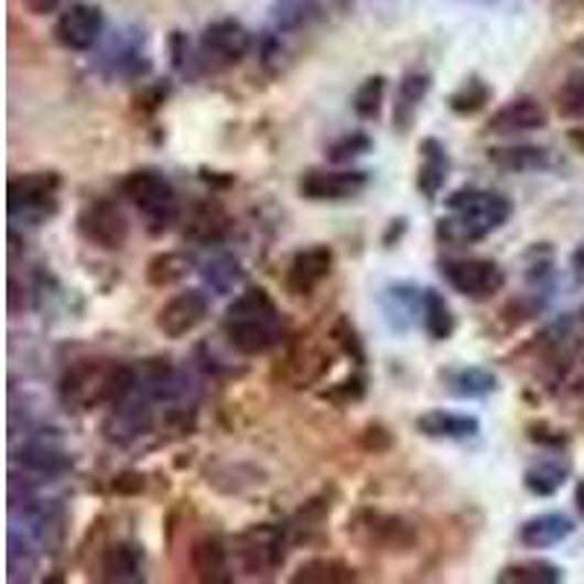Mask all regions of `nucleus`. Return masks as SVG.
I'll list each match as a JSON object with an SVG mask.
<instances>
[{"mask_svg": "<svg viewBox=\"0 0 584 584\" xmlns=\"http://www.w3.org/2000/svg\"><path fill=\"white\" fill-rule=\"evenodd\" d=\"M444 208L447 214L435 223V237L447 246H474L500 231L509 223L515 205L502 193L462 187L444 199Z\"/></svg>", "mask_w": 584, "mask_h": 584, "instance_id": "nucleus-1", "label": "nucleus"}, {"mask_svg": "<svg viewBox=\"0 0 584 584\" xmlns=\"http://www.w3.org/2000/svg\"><path fill=\"white\" fill-rule=\"evenodd\" d=\"M138 389V371L111 359H79L58 380V398L76 412L120 407Z\"/></svg>", "mask_w": 584, "mask_h": 584, "instance_id": "nucleus-2", "label": "nucleus"}, {"mask_svg": "<svg viewBox=\"0 0 584 584\" xmlns=\"http://www.w3.org/2000/svg\"><path fill=\"white\" fill-rule=\"evenodd\" d=\"M223 331L231 348L246 357H260L284 343L281 310L263 286H249L228 304Z\"/></svg>", "mask_w": 584, "mask_h": 584, "instance_id": "nucleus-3", "label": "nucleus"}, {"mask_svg": "<svg viewBox=\"0 0 584 584\" xmlns=\"http://www.w3.org/2000/svg\"><path fill=\"white\" fill-rule=\"evenodd\" d=\"M120 193L141 214L143 228L152 237L167 234L179 223V217H182L179 193H175L167 175L159 173V170H134V173L123 175Z\"/></svg>", "mask_w": 584, "mask_h": 584, "instance_id": "nucleus-4", "label": "nucleus"}, {"mask_svg": "<svg viewBox=\"0 0 584 584\" xmlns=\"http://www.w3.org/2000/svg\"><path fill=\"white\" fill-rule=\"evenodd\" d=\"M348 541L357 543L359 550H377V552H392V555H403L418 547V529L412 520L394 511L371 509L363 506L348 518Z\"/></svg>", "mask_w": 584, "mask_h": 584, "instance_id": "nucleus-5", "label": "nucleus"}, {"mask_svg": "<svg viewBox=\"0 0 584 584\" xmlns=\"http://www.w3.org/2000/svg\"><path fill=\"white\" fill-rule=\"evenodd\" d=\"M286 529L284 526H251L242 534H237L234 541V555H237V564L246 576L251 578H269L272 573L281 570L286 559Z\"/></svg>", "mask_w": 584, "mask_h": 584, "instance_id": "nucleus-6", "label": "nucleus"}, {"mask_svg": "<svg viewBox=\"0 0 584 584\" xmlns=\"http://www.w3.org/2000/svg\"><path fill=\"white\" fill-rule=\"evenodd\" d=\"M58 187H62V175L53 170L12 175L7 187L9 214L15 219H30V223H44V219L56 217Z\"/></svg>", "mask_w": 584, "mask_h": 584, "instance_id": "nucleus-7", "label": "nucleus"}, {"mask_svg": "<svg viewBox=\"0 0 584 584\" xmlns=\"http://www.w3.org/2000/svg\"><path fill=\"white\" fill-rule=\"evenodd\" d=\"M439 269L451 290L471 301L494 299L506 286L502 267L488 258H447L439 263Z\"/></svg>", "mask_w": 584, "mask_h": 584, "instance_id": "nucleus-8", "label": "nucleus"}, {"mask_svg": "<svg viewBox=\"0 0 584 584\" xmlns=\"http://www.w3.org/2000/svg\"><path fill=\"white\" fill-rule=\"evenodd\" d=\"M76 231L94 249L120 251L129 240V219L120 210V205L111 199L85 202L79 217H76Z\"/></svg>", "mask_w": 584, "mask_h": 584, "instance_id": "nucleus-9", "label": "nucleus"}, {"mask_svg": "<svg viewBox=\"0 0 584 584\" xmlns=\"http://www.w3.org/2000/svg\"><path fill=\"white\" fill-rule=\"evenodd\" d=\"M249 51L251 33L234 18H223V21L208 24L199 39L202 67H210V71H226V67L240 65Z\"/></svg>", "mask_w": 584, "mask_h": 584, "instance_id": "nucleus-10", "label": "nucleus"}, {"mask_svg": "<svg viewBox=\"0 0 584 584\" xmlns=\"http://www.w3.org/2000/svg\"><path fill=\"white\" fill-rule=\"evenodd\" d=\"M371 184L366 170H327L310 167L301 173L299 193L310 202H345L354 199Z\"/></svg>", "mask_w": 584, "mask_h": 584, "instance_id": "nucleus-11", "label": "nucleus"}, {"mask_svg": "<svg viewBox=\"0 0 584 584\" xmlns=\"http://www.w3.org/2000/svg\"><path fill=\"white\" fill-rule=\"evenodd\" d=\"M210 316V299L208 292L202 290H184L175 292L173 299L161 304L159 316H155V327L167 339H184L193 334L196 327Z\"/></svg>", "mask_w": 584, "mask_h": 584, "instance_id": "nucleus-12", "label": "nucleus"}, {"mask_svg": "<svg viewBox=\"0 0 584 584\" xmlns=\"http://www.w3.org/2000/svg\"><path fill=\"white\" fill-rule=\"evenodd\" d=\"M331 272H334V249L322 246V242L307 246V249L295 251L290 263H286V292L295 295V299H307V295H313L318 290L322 281L331 278Z\"/></svg>", "mask_w": 584, "mask_h": 584, "instance_id": "nucleus-13", "label": "nucleus"}, {"mask_svg": "<svg viewBox=\"0 0 584 584\" xmlns=\"http://www.w3.org/2000/svg\"><path fill=\"white\" fill-rule=\"evenodd\" d=\"M102 26H106V15L100 7L94 3H83L76 0L71 7H65V12L56 21V42L62 47L74 53L91 51L94 44L100 42Z\"/></svg>", "mask_w": 584, "mask_h": 584, "instance_id": "nucleus-14", "label": "nucleus"}, {"mask_svg": "<svg viewBox=\"0 0 584 584\" xmlns=\"http://www.w3.org/2000/svg\"><path fill=\"white\" fill-rule=\"evenodd\" d=\"M331 366H334V357L327 354V348L304 343L286 350L275 375L292 389H307V386H316L331 371Z\"/></svg>", "mask_w": 584, "mask_h": 584, "instance_id": "nucleus-15", "label": "nucleus"}, {"mask_svg": "<svg viewBox=\"0 0 584 584\" xmlns=\"http://www.w3.org/2000/svg\"><path fill=\"white\" fill-rule=\"evenodd\" d=\"M550 126V111L543 102H538L534 97H518L509 100L506 106L494 111L485 123V132L491 134H523V132H538Z\"/></svg>", "mask_w": 584, "mask_h": 584, "instance_id": "nucleus-16", "label": "nucleus"}, {"mask_svg": "<svg viewBox=\"0 0 584 584\" xmlns=\"http://www.w3.org/2000/svg\"><path fill=\"white\" fill-rule=\"evenodd\" d=\"M415 430L426 439L435 442H467L476 439L483 424L476 415H465V412H447V409H430L424 415H418Z\"/></svg>", "mask_w": 584, "mask_h": 584, "instance_id": "nucleus-17", "label": "nucleus"}, {"mask_svg": "<svg viewBox=\"0 0 584 584\" xmlns=\"http://www.w3.org/2000/svg\"><path fill=\"white\" fill-rule=\"evenodd\" d=\"M433 88V76L426 71H407L398 83L394 91V109H392V126L394 132L407 134L418 120V111L424 106L426 94Z\"/></svg>", "mask_w": 584, "mask_h": 584, "instance_id": "nucleus-18", "label": "nucleus"}, {"mask_svg": "<svg viewBox=\"0 0 584 584\" xmlns=\"http://www.w3.org/2000/svg\"><path fill=\"white\" fill-rule=\"evenodd\" d=\"M191 567L205 584H231V550L217 534H205L191 547Z\"/></svg>", "mask_w": 584, "mask_h": 584, "instance_id": "nucleus-19", "label": "nucleus"}, {"mask_svg": "<svg viewBox=\"0 0 584 584\" xmlns=\"http://www.w3.org/2000/svg\"><path fill=\"white\" fill-rule=\"evenodd\" d=\"M421 164H418V191L424 196L426 202L439 199V193L444 191L447 184V175H451V155L444 150V143L439 138H424L421 147Z\"/></svg>", "mask_w": 584, "mask_h": 584, "instance_id": "nucleus-20", "label": "nucleus"}, {"mask_svg": "<svg viewBox=\"0 0 584 584\" xmlns=\"http://www.w3.org/2000/svg\"><path fill=\"white\" fill-rule=\"evenodd\" d=\"M444 392L453 398H467V401H479L497 392V375L483 366H447L439 371Z\"/></svg>", "mask_w": 584, "mask_h": 584, "instance_id": "nucleus-21", "label": "nucleus"}, {"mask_svg": "<svg viewBox=\"0 0 584 584\" xmlns=\"http://www.w3.org/2000/svg\"><path fill=\"white\" fill-rule=\"evenodd\" d=\"M143 547L132 541H117L102 552L100 578L115 584H138L143 582Z\"/></svg>", "mask_w": 584, "mask_h": 584, "instance_id": "nucleus-22", "label": "nucleus"}, {"mask_svg": "<svg viewBox=\"0 0 584 584\" xmlns=\"http://www.w3.org/2000/svg\"><path fill=\"white\" fill-rule=\"evenodd\" d=\"M573 532H576V523L564 511H547V515L526 520L518 538L526 550H550V547L567 541Z\"/></svg>", "mask_w": 584, "mask_h": 584, "instance_id": "nucleus-23", "label": "nucleus"}, {"mask_svg": "<svg viewBox=\"0 0 584 584\" xmlns=\"http://www.w3.org/2000/svg\"><path fill=\"white\" fill-rule=\"evenodd\" d=\"M26 532L39 547H58L65 538V511L62 506H56V500H33L24 509Z\"/></svg>", "mask_w": 584, "mask_h": 584, "instance_id": "nucleus-24", "label": "nucleus"}, {"mask_svg": "<svg viewBox=\"0 0 584 584\" xmlns=\"http://www.w3.org/2000/svg\"><path fill=\"white\" fill-rule=\"evenodd\" d=\"M488 164L502 173H538L550 167V152L534 143H502L488 150Z\"/></svg>", "mask_w": 584, "mask_h": 584, "instance_id": "nucleus-25", "label": "nucleus"}, {"mask_svg": "<svg viewBox=\"0 0 584 584\" xmlns=\"http://www.w3.org/2000/svg\"><path fill=\"white\" fill-rule=\"evenodd\" d=\"M357 567L334 555H316V559L301 561L290 576L292 584H350L357 582Z\"/></svg>", "mask_w": 584, "mask_h": 584, "instance_id": "nucleus-26", "label": "nucleus"}, {"mask_svg": "<svg viewBox=\"0 0 584 584\" xmlns=\"http://www.w3.org/2000/svg\"><path fill=\"white\" fill-rule=\"evenodd\" d=\"M418 318H421V327L426 331V336H430V339H435V343L451 339L453 331H456V318H453L451 304H447L442 292L433 290V286L421 290Z\"/></svg>", "mask_w": 584, "mask_h": 584, "instance_id": "nucleus-27", "label": "nucleus"}, {"mask_svg": "<svg viewBox=\"0 0 584 584\" xmlns=\"http://www.w3.org/2000/svg\"><path fill=\"white\" fill-rule=\"evenodd\" d=\"M231 231V217L226 214V208L219 202H202L196 205L187 219V237L196 242H223Z\"/></svg>", "mask_w": 584, "mask_h": 584, "instance_id": "nucleus-28", "label": "nucleus"}, {"mask_svg": "<svg viewBox=\"0 0 584 584\" xmlns=\"http://www.w3.org/2000/svg\"><path fill=\"white\" fill-rule=\"evenodd\" d=\"M15 462L24 467V471H30V474L51 476V479L53 476H65L67 471L74 467V462H71L67 453H62L58 447L44 442L24 444V447L15 453Z\"/></svg>", "mask_w": 584, "mask_h": 584, "instance_id": "nucleus-29", "label": "nucleus"}, {"mask_svg": "<svg viewBox=\"0 0 584 584\" xmlns=\"http://www.w3.org/2000/svg\"><path fill=\"white\" fill-rule=\"evenodd\" d=\"M564 582V570L552 561L529 559L515 561L497 573V584H559Z\"/></svg>", "mask_w": 584, "mask_h": 584, "instance_id": "nucleus-30", "label": "nucleus"}, {"mask_svg": "<svg viewBox=\"0 0 584 584\" xmlns=\"http://www.w3.org/2000/svg\"><path fill=\"white\" fill-rule=\"evenodd\" d=\"M193 260L182 251H164V255H155V258L147 263V284L152 286H173L179 281L191 275Z\"/></svg>", "mask_w": 584, "mask_h": 584, "instance_id": "nucleus-31", "label": "nucleus"}, {"mask_svg": "<svg viewBox=\"0 0 584 584\" xmlns=\"http://www.w3.org/2000/svg\"><path fill=\"white\" fill-rule=\"evenodd\" d=\"M494 97V88L485 79H479V76H467L465 83L456 88V91L451 94V100H447V106H451L453 115L459 117H474L479 115V111L491 102Z\"/></svg>", "mask_w": 584, "mask_h": 584, "instance_id": "nucleus-32", "label": "nucleus"}, {"mask_svg": "<svg viewBox=\"0 0 584 584\" xmlns=\"http://www.w3.org/2000/svg\"><path fill=\"white\" fill-rule=\"evenodd\" d=\"M570 465H561V462H538V465L526 467L523 485L526 491L534 494V497H552L555 491H561V485L567 483Z\"/></svg>", "mask_w": 584, "mask_h": 584, "instance_id": "nucleus-33", "label": "nucleus"}, {"mask_svg": "<svg viewBox=\"0 0 584 584\" xmlns=\"http://www.w3.org/2000/svg\"><path fill=\"white\" fill-rule=\"evenodd\" d=\"M383 97H386V76H368L359 83V88L350 97V106H354V115L359 120H377L380 109H383Z\"/></svg>", "mask_w": 584, "mask_h": 584, "instance_id": "nucleus-34", "label": "nucleus"}, {"mask_svg": "<svg viewBox=\"0 0 584 584\" xmlns=\"http://www.w3.org/2000/svg\"><path fill=\"white\" fill-rule=\"evenodd\" d=\"M371 150H375V141L366 132H348L327 143V161L336 164V167H343V164H350V161L368 155Z\"/></svg>", "mask_w": 584, "mask_h": 584, "instance_id": "nucleus-35", "label": "nucleus"}, {"mask_svg": "<svg viewBox=\"0 0 584 584\" xmlns=\"http://www.w3.org/2000/svg\"><path fill=\"white\" fill-rule=\"evenodd\" d=\"M202 275H205V281H208V284L217 292H231L234 286L242 284L240 263H237L234 258H228V255H219V258L208 260Z\"/></svg>", "mask_w": 584, "mask_h": 584, "instance_id": "nucleus-36", "label": "nucleus"}, {"mask_svg": "<svg viewBox=\"0 0 584 584\" xmlns=\"http://www.w3.org/2000/svg\"><path fill=\"white\" fill-rule=\"evenodd\" d=\"M331 339L339 345V350H343L350 363L366 366V345H363V339H359V331L354 327V322H350L348 316L336 318V325L331 327Z\"/></svg>", "mask_w": 584, "mask_h": 584, "instance_id": "nucleus-37", "label": "nucleus"}, {"mask_svg": "<svg viewBox=\"0 0 584 584\" xmlns=\"http://www.w3.org/2000/svg\"><path fill=\"white\" fill-rule=\"evenodd\" d=\"M561 117H573V120H584V71L567 76V83L561 85V91L555 94Z\"/></svg>", "mask_w": 584, "mask_h": 584, "instance_id": "nucleus-38", "label": "nucleus"}, {"mask_svg": "<svg viewBox=\"0 0 584 584\" xmlns=\"http://www.w3.org/2000/svg\"><path fill=\"white\" fill-rule=\"evenodd\" d=\"M173 65L184 76H196V67L202 65V58L193 56L191 44H187L182 33H173Z\"/></svg>", "mask_w": 584, "mask_h": 584, "instance_id": "nucleus-39", "label": "nucleus"}, {"mask_svg": "<svg viewBox=\"0 0 584 584\" xmlns=\"http://www.w3.org/2000/svg\"><path fill=\"white\" fill-rule=\"evenodd\" d=\"M366 394V377L363 375H354L348 377V380H343V383L336 386V389H331V392H325L327 401H336V403H354L359 401Z\"/></svg>", "mask_w": 584, "mask_h": 584, "instance_id": "nucleus-40", "label": "nucleus"}, {"mask_svg": "<svg viewBox=\"0 0 584 584\" xmlns=\"http://www.w3.org/2000/svg\"><path fill=\"white\" fill-rule=\"evenodd\" d=\"M359 442H363V447H366V451H375V453L389 451V447H392L389 430H386L383 424H368L366 430H363V439H359Z\"/></svg>", "mask_w": 584, "mask_h": 584, "instance_id": "nucleus-41", "label": "nucleus"}, {"mask_svg": "<svg viewBox=\"0 0 584 584\" xmlns=\"http://www.w3.org/2000/svg\"><path fill=\"white\" fill-rule=\"evenodd\" d=\"M147 488V476L126 471V474L115 476V491L117 494H141Z\"/></svg>", "mask_w": 584, "mask_h": 584, "instance_id": "nucleus-42", "label": "nucleus"}, {"mask_svg": "<svg viewBox=\"0 0 584 584\" xmlns=\"http://www.w3.org/2000/svg\"><path fill=\"white\" fill-rule=\"evenodd\" d=\"M24 3L35 15H47V12H53L58 7V0H24Z\"/></svg>", "mask_w": 584, "mask_h": 584, "instance_id": "nucleus-43", "label": "nucleus"}, {"mask_svg": "<svg viewBox=\"0 0 584 584\" xmlns=\"http://www.w3.org/2000/svg\"><path fill=\"white\" fill-rule=\"evenodd\" d=\"M576 509H578V515L584 518V479L576 485Z\"/></svg>", "mask_w": 584, "mask_h": 584, "instance_id": "nucleus-44", "label": "nucleus"}, {"mask_svg": "<svg viewBox=\"0 0 584 584\" xmlns=\"http://www.w3.org/2000/svg\"><path fill=\"white\" fill-rule=\"evenodd\" d=\"M573 263H576V269H584V242H582V249L573 255Z\"/></svg>", "mask_w": 584, "mask_h": 584, "instance_id": "nucleus-45", "label": "nucleus"}, {"mask_svg": "<svg viewBox=\"0 0 584 584\" xmlns=\"http://www.w3.org/2000/svg\"><path fill=\"white\" fill-rule=\"evenodd\" d=\"M576 47H578V51H582V53H584V39H582V42H578V44H576Z\"/></svg>", "mask_w": 584, "mask_h": 584, "instance_id": "nucleus-46", "label": "nucleus"}, {"mask_svg": "<svg viewBox=\"0 0 584 584\" xmlns=\"http://www.w3.org/2000/svg\"><path fill=\"white\" fill-rule=\"evenodd\" d=\"M582 322H584V310H582Z\"/></svg>", "mask_w": 584, "mask_h": 584, "instance_id": "nucleus-47", "label": "nucleus"}]
</instances>
